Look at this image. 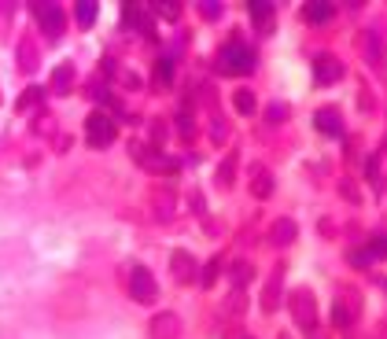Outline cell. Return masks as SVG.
Returning a JSON list of instances; mask_svg holds the SVG:
<instances>
[{
  "label": "cell",
  "mask_w": 387,
  "mask_h": 339,
  "mask_svg": "<svg viewBox=\"0 0 387 339\" xmlns=\"http://www.w3.org/2000/svg\"><path fill=\"white\" fill-rule=\"evenodd\" d=\"M218 71L229 74V78H240V74H251L254 71V48L244 45V41H229L218 52Z\"/></svg>",
  "instance_id": "obj_1"
},
{
  "label": "cell",
  "mask_w": 387,
  "mask_h": 339,
  "mask_svg": "<svg viewBox=\"0 0 387 339\" xmlns=\"http://www.w3.org/2000/svg\"><path fill=\"white\" fill-rule=\"evenodd\" d=\"M284 303H288V310H291V321L303 328V332H314V328H317V299H314L310 288H295V291H288Z\"/></svg>",
  "instance_id": "obj_2"
},
{
  "label": "cell",
  "mask_w": 387,
  "mask_h": 339,
  "mask_svg": "<svg viewBox=\"0 0 387 339\" xmlns=\"http://www.w3.org/2000/svg\"><path fill=\"white\" fill-rule=\"evenodd\" d=\"M118 137V125L111 115H103V111H93L89 118H85V140H89L93 147H111Z\"/></svg>",
  "instance_id": "obj_3"
},
{
  "label": "cell",
  "mask_w": 387,
  "mask_h": 339,
  "mask_svg": "<svg viewBox=\"0 0 387 339\" xmlns=\"http://www.w3.org/2000/svg\"><path fill=\"white\" fill-rule=\"evenodd\" d=\"M358 52L365 56V63H369L373 71L387 67V41H383L380 30H361L358 33Z\"/></svg>",
  "instance_id": "obj_4"
},
{
  "label": "cell",
  "mask_w": 387,
  "mask_h": 339,
  "mask_svg": "<svg viewBox=\"0 0 387 339\" xmlns=\"http://www.w3.org/2000/svg\"><path fill=\"white\" fill-rule=\"evenodd\" d=\"M129 152H133V159H137L144 170H152V174H177V170H181V162H177V159H170V155H162L159 147L133 144Z\"/></svg>",
  "instance_id": "obj_5"
},
{
  "label": "cell",
  "mask_w": 387,
  "mask_h": 339,
  "mask_svg": "<svg viewBox=\"0 0 387 339\" xmlns=\"http://www.w3.org/2000/svg\"><path fill=\"white\" fill-rule=\"evenodd\" d=\"M129 295H133V303H155V295H159V284L152 277V269H144V266H133L129 269Z\"/></svg>",
  "instance_id": "obj_6"
},
{
  "label": "cell",
  "mask_w": 387,
  "mask_h": 339,
  "mask_svg": "<svg viewBox=\"0 0 387 339\" xmlns=\"http://www.w3.org/2000/svg\"><path fill=\"white\" fill-rule=\"evenodd\" d=\"M33 19H37L41 30H45L52 41H59L63 30H67V15H63L59 4H33Z\"/></svg>",
  "instance_id": "obj_7"
},
{
  "label": "cell",
  "mask_w": 387,
  "mask_h": 339,
  "mask_svg": "<svg viewBox=\"0 0 387 339\" xmlns=\"http://www.w3.org/2000/svg\"><path fill=\"white\" fill-rule=\"evenodd\" d=\"M148 339H181V317L174 310H159L148 321Z\"/></svg>",
  "instance_id": "obj_8"
},
{
  "label": "cell",
  "mask_w": 387,
  "mask_h": 339,
  "mask_svg": "<svg viewBox=\"0 0 387 339\" xmlns=\"http://www.w3.org/2000/svg\"><path fill=\"white\" fill-rule=\"evenodd\" d=\"M148 207H152V218L159 225H170V221H174V214H177V196L170 192V188H152Z\"/></svg>",
  "instance_id": "obj_9"
},
{
  "label": "cell",
  "mask_w": 387,
  "mask_h": 339,
  "mask_svg": "<svg viewBox=\"0 0 387 339\" xmlns=\"http://www.w3.org/2000/svg\"><path fill=\"white\" fill-rule=\"evenodd\" d=\"M122 23H125L129 30L144 33V37H155V15L148 11L144 4H125V8H122Z\"/></svg>",
  "instance_id": "obj_10"
},
{
  "label": "cell",
  "mask_w": 387,
  "mask_h": 339,
  "mask_svg": "<svg viewBox=\"0 0 387 339\" xmlns=\"http://www.w3.org/2000/svg\"><path fill=\"white\" fill-rule=\"evenodd\" d=\"M281 303H284V266H273L269 281L262 288V310L277 313V310H281Z\"/></svg>",
  "instance_id": "obj_11"
},
{
  "label": "cell",
  "mask_w": 387,
  "mask_h": 339,
  "mask_svg": "<svg viewBox=\"0 0 387 339\" xmlns=\"http://www.w3.org/2000/svg\"><path fill=\"white\" fill-rule=\"evenodd\" d=\"M170 273H174L177 284H196L200 281V262L192 259L188 251H174L170 254Z\"/></svg>",
  "instance_id": "obj_12"
},
{
  "label": "cell",
  "mask_w": 387,
  "mask_h": 339,
  "mask_svg": "<svg viewBox=\"0 0 387 339\" xmlns=\"http://www.w3.org/2000/svg\"><path fill=\"white\" fill-rule=\"evenodd\" d=\"M314 78H317V85H332V81H339V78H343V63H339V56H332V52H317V56H314Z\"/></svg>",
  "instance_id": "obj_13"
},
{
  "label": "cell",
  "mask_w": 387,
  "mask_h": 339,
  "mask_svg": "<svg viewBox=\"0 0 387 339\" xmlns=\"http://www.w3.org/2000/svg\"><path fill=\"white\" fill-rule=\"evenodd\" d=\"M266 240H269L273 247H291V244L299 240V225H295L291 218H277V221L269 225V232H266Z\"/></svg>",
  "instance_id": "obj_14"
},
{
  "label": "cell",
  "mask_w": 387,
  "mask_h": 339,
  "mask_svg": "<svg viewBox=\"0 0 387 339\" xmlns=\"http://www.w3.org/2000/svg\"><path fill=\"white\" fill-rule=\"evenodd\" d=\"M251 196L254 199H269L273 196V174H269V166H262V162L251 166Z\"/></svg>",
  "instance_id": "obj_15"
},
{
  "label": "cell",
  "mask_w": 387,
  "mask_h": 339,
  "mask_svg": "<svg viewBox=\"0 0 387 339\" xmlns=\"http://www.w3.org/2000/svg\"><path fill=\"white\" fill-rule=\"evenodd\" d=\"M15 59H19V71H23V74H33V71L41 67V52H37V45H33L30 37H23V41H19Z\"/></svg>",
  "instance_id": "obj_16"
},
{
  "label": "cell",
  "mask_w": 387,
  "mask_h": 339,
  "mask_svg": "<svg viewBox=\"0 0 387 339\" xmlns=\"http://www.w3.org/2000/svg\"><path fill=\"white\" fill-rule=\"evenodd\" d=\"M314 122H317V133H325V137H343V118H339L336 108H321V111L314 115Z\"/></svg>",
  "instance_id": "obj_17"
},
{
  "label": "cell",
  "mask_w": 387,
  "mask_h": 339,
  "mask_svg": "<svg viewBox=\"0 0 387 339\" xmlns=\"http://www.w3.org/2000/svg\"><path fill=\"white\" fill-rule=\"evenodd\" d=\"M247 11H251L254 30H262V33H269V30H273V4H269V0H251Z\"/></svg>",
  "instance_id": "obj_18"
},
{
  "label": "cell",
  "mask_w": 387,
  "mask_h": 339,
  "mask_svg": "<svg viewBox=\"0 0 387 339\" xmlns=\"http://www.w3.org/2000/svg\"><path fill=\"white\" fill-rule=\"evenodd\" d=\"M332 15H336V4H329V0H310V4L303 8V19H306V23H314V26L329 23Z\"/></svg>",
  "instance_id": "obj_19"
},
{
  "label": "cell",
  "mask_w": 387,
  "mask_h": 339,
  "mask_svg": "<svg viewBox=\"0 0 387 339\" xmlns=\"http://www.w3.org/2000/svg\"><path fill=\"white\" fill-rule=\"evenodd\" d=\"M74 67H71V63H59V67L52 71V93H71L74 89Z\"/></svg>",
  "instance_id": "obj_20"
},
{
  "label": "cell",
  "mask_w": 387,
  "mask_h": 339,
  "mask_svg": "<svg viewBox=\"0 0 387 339\" xmlns=\"http://www.w3.org/2000/svg\"><path fill=\"white\" fill-rule=\"evenodd\" d=\"M229 277H232V288H247L251 277H254V266H251V262H232Z\"/></svg>",
  "instance_id": "obj_21"
},
{
  "label": "cell",
  "mask_w": 387,
  "mask_h": 339,
  "mask_svg": "<svg viewBox=\"0 0 387 339\" xmlns=\"http://www.w3.org/2000/svg\"><path fill=\"white\" fill-rule=\"evenodd\" d=\"M244 310H247V291L244 288H232L229 299H225V313L236 317V313H244Z\"/></svg>",
  "instance_id": "obj_22"
},
{
  "label": "cell",
  "mask_w": 387,
  "mask_h": 339,
  "mask_svg": "<svg viewBox=\"0 0 387 339\" xmlns=\"http://www.w3.org/2000/svg\"><path fill=\"white\" fill-rule=\"evenodd\" d=\"M41 100H45V89H37V85H30V89H23V96H19V103H15V108H19V111H33Z\"/></svg>",
  "instance_id": "obj_23"
},
{
  "label": "cell",
  "mask_w": 387,
  "mask_h": 339,
  "mask_svg": "<svg viewBox=\"0 0 387 339\" xmlns=\"http://www.w3.org/2000/svg\"><path fill=\"white\" fill-rule=\"evenodd\" d=\"M232 108L240 115H254V93L251 89H236L232 93Z\"/></svg>",
  "instance_id": "obj_24"
},
{
  "label": "cell",
  "mask_w": 387,
  "mask_h": 339,
  "mask_svg": "<svg viewBox=\"0 0 387 339\" xmlns=\"http://www.w3.org/2000/svg\"><path fill=\"white\" fill-rule=\"evenodd\" d=\"M232 177H236V155H225L218 166V188H232Z\"/></svg>",
  "instance_id": "obj_25"
},
{
  "label": "cell",
  "mask_w": 387,
  "mask_h": 339,
  "mask_svg": "<svg viewBox=\"0 0 387 339\" xmlns=\"http://www.w3.org/2000/svg\"><path fill=\"white\" fill-rule=\"evenodd\" d=\"M152 15H162V19H170V23H174V19H181V8H177V0H155L152 8H148Z\"/></svg>",
  "instance_id": "obj_26"
},
{
  "label": "cell",
  "mask_w": 387,
  "mask_h": 339,
  "mask_svg": "<svg viewBox=\"0 0 387 339\" xmlns=\"http://www.w3.org/2000/svg\"><path fill=\"white\" fill-rule=\"evenodd\" d=\"M288 115H291V111H288V103H281V100H273L269 108H266V122H269V125H284Z\"/></svg>",
  "instance_id": "obj_27"
},
{
  "label": "cell",
  "mask_w": 387,
  "mask_h": 339,
  "mask_svg": "<svg viewBox=\"0 0 387 339\" xmlns=\"http://www.w3.org/2000/svg\"><path fill=\"white\" fill-rule=\"evenodd\" d=\"M74 19H78V26H93L96 23V4L93 0H81V4L74 8Z\"/></svg>",
  "instance_id": "obj_28"
},
{
  "label": "cell",
  "mask_w": 387,
  "mask_h": 339,
  "mask_svg": "<svg viewBox=\"0 0 387 339\" xmlns=\"http://www.w3.org/2000/svg\"><path fill=\"white\" fill-rule=\"evenodd\" d=\"M218 273H222V259H210L207 266H200V284L210 288L214 281H218Z\"/></svg>",
  "instance_id": "obj_29"
},
{
  "label": "cell",
  "mask_w": 387,
  "mask_h": 339,
  "mask_svg": "<svg viewBox=\"0 0 387 339\" xmlns=\"http://www.w3.org/2000/svg\"><path fill=\"white\" fill-rule=\"evenodd\" d=\"M177 133H181L185 140L196 137V122H192V111H188V108H185V111H177Z\"/></svg>",
  "instance_id": "obj_30"
},
{
  "label": "cell",
  "mask_w": 387,
  "mask_h": 339,
  "mask_svg": "<svg viewBox=\"0 0 387 339\" xmlns=\"http://www.w3.org/2000/svg\"><path fill=\"white\" fill-rule=\"evenodd\" d=\"M225 137H229V122H225L222 115H214V118H210V140H214V144H222Z\"/></svg>",
  "instance_id": "obj_31"
},
{
  "label": "cell",
  "mask_w": 387,
  "mask_h": 339,
  "mask_svg": "<svg viewBox=\"0 0 387 339\" xmlns=\"http://www.w3.org/2000/svg\"><path fill=\"white\" fill-rule=\"evenodd\" d=\"M347 262L358 266V269H365V266H373L376 259H373V251H369V247H361V251H347Z\"/></svg>",
  "instance_id": "obj_32"
},
{
  "label": "cell",
  "mask_w": 387,
  "mask_h": 339,
  "mask_svg": "<svg viewBox=\"0 0 387 339\" xmlns=\"http://www.w3.org/2000/svg\"><path fill=\"white\" fill-rule=\"evenodd\" d=\"M155 78H159V85H170V81H174V63H170V59H159Z\"/></svg>",
  "instance_id": "obj_33"
},
{
  "label": "cell",
  "mask_w": 387,
  "mask_h": 339,
  "mask_svg": "<svg viewBox=\"0 0 387 339\" xmlns=\"http://www.w3.org/2000/svg\"><path fill=\"white\" fill-rule=\"evenodd\" d=\"M200 15L214 23V19H222V4H218V0H203V4H200Z\"/></svg>",
  "instance_id": "obj_34"
},
{
  "label": "cell",
  "mask_w": 387,
  "mask_h": 339,
  "mask_svg": "<svg viewBox=\"0 0 387 339\" xmlns=\"http://www.w3.org/2000/svg\"><path fill=\"white\" fill-rule=\"evenodd\" d=\"M166 140V125H162V118H152V147H159Z\"/></svg>",
  "instance_id": "obj_35"
},
{
  "label": "cell",
  "mask_w": 387,
  "mask_h": 339,
  "mask_svg": "<svg viewBox=\"0 0 387 339\" xmlns=\"http://www.w3.org/2000/svg\"><path fill=\"white\" fill-rule=\"evenodd\" d=\"M369 251H373V259H383V254H387V236H383V232H380V236H373Z\"/></svg>",
  "instance_id": "obj_36"
},
{
  "label": "cell",
  "mask_w": 387,
  "mask_h": 339,
  "mask_svg": "<svg viewBox=\"0 0 387 339\" xmlns=\"http://www.w3.org/2000/svg\"><path fill=\"white\" fill-rule=\"evenodd\" d=\"M339 192H343V196H347L351 203H358V188H354L351 181H339Z\"/></svg>",
  "instance_id": "obj_37"
},
{
  "label": "cell",
  "mask_w": 387,
  "mask_h": 339,
  "mask_svg": "<svg viewBox=\"0 0 387 339\" xmlns=\"http://www.w3.org/2000/svg\"><path fill=\"white\" fill-rule=\"evenodd\" d=\"M192 207H196V214H203V196L200 192H192Z\"/></svg>",
  "instance_id": "obj_38"
},
{
  "label": "cell",
  "mask_w": 387,
  "mask_h": 339,
  "mask_svg": "<svg viewBox=\"0 0 387 339\" xmlns=\"http://www.w3.org/2000/svg\"><path fill=\"white\" fill-rule=\"evenodd\" d=\"M277 339H291V335H288V332H281V335H277Z\"/></svg>",
  "instance_id": "obj_39"
}]
</instances>
